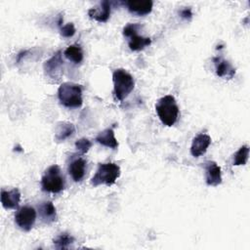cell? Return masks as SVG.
Segmentation results:
<instances>
[{"mask_svg": "<svg viewBox=\"0 0 250 250\" xmlns=\"http://www.w3.org/2000/svg\"><path fill=\"white\" fill-rule=\"evenodd\" d=\"M38 213L42 222L47 225L57 221V211L52 201H45L38 205Z\"/></svg>", "mask_w": 250, "mask_h": 250, "instance_id": "cell-16", "label": "cell"}, {"mask_svg": "<svg viewBox=\"0 0 250 250\" xmlns=\"http://www.w3.org/2000/svg\"><path fill=\"white\" fill-rule=\"evenodd\" d=\"M58 98L60 103L66 107H80L83 104L81 85L64 82L58 89Z\"/></svg>", "mask_w": 250, "mask_h": 250, "instance_id": "cell-2", "label": "cell"}, {"mask_svg": "<svg viewBox=\"0 0 250 250\" xmlns=\"http://www.w3.org/2000/svg\"><path fill=\"white\" fill-rule=\"evenodd\" d=\"M88 16L99 21V22H105L109 19L110 16V3L107 0H104L100 2L97 6L90 8L88 10Z\"/></svg>", "mask_w": 250, "mask_h": 250, "instance_id": "cell-10", "label": "cell"}, {"mask_svg": "<svg viewBox=\"0 0 250 250\" xmlns=\"http://www.w3.org/2000/svg\"><path fill=\"white\" fill-rule=\"evenodd\" d=\"M128 11L137 16H145L151 12L153 2L151 0H129L124 2Z\"/></svg>", "mask_w": 250, "mask_h": 250, "instance_id": "cell-11", "label": "cell"}, {"mask_svg": "<svg viewBox=\"0 0 250 250\" xmlns=\"http://www.w3.org/2000/svg\"><path fill=\"white\" fill-rule=\"evenodd\" d=\"M141 27L142 25L139 23H128L123 28V35L129 38L128 45L131 51H141L151 43L149 37H144L138 34V30Z\"/></svg>", "mask_w": 250, "mask_h": 250, "instance_id": "cell-6", "label": "cell"}, {"mask_svg": "<svg viewBox=\"0 0 250 250\" xmlns=\"http://www.w3.org/2000/svg\"><path fill=\"white\" fill-rule=\"evenodd\" d=\"M205 182L208 186L217 187L222 183V173L220 166L215 161H206L204 163Z\"/></svg>", "mask_w": 250, "mask_h": 250, "instance_id": "cell-9", "label": "cell"}, {"mask_svg": "<svg viewBox=\"0 0 250 250\" xmlns=\"http://www.w3.org/2000/svg\"><path fill=\"white\" fill-rule=\"evenodd\" d=\"M213 62L215 64V71L217 76L226 79H231L234 76L235 68L222 57H214Z\"/></svg>", "mask_w": 250, "mask_h": 250, "instance_id": "cell-13", "label": "cell"}, {"mask_svg": "<svg viewBox=\"0 0 250 250\" xmlns=\"http://www.w3.org/2000/svg\"><path fill=\"white\" fill-rule=\"evenodd\" d=\"M74 132H75V127L72 123L66 122V121L59 122L55 131V141L58 143L63 142L64 140L72 136Z\"/></svg>", "mask_w": 250, "mask_h": 250, "instance_id": "cell-17", "label": "cell"}, {"mask_svg": "<svg viewBox=\"0 0 250 250\" xmlns=\"http://www.w3.org/2000/svg\"><path fill=\"white\" fill-rule=\"evenodd\" d=\"M179 14H180L181 18H183V19H185V20H190L191 17H192V12H191V9H190V8L182 9Z\"/></svg>", "mask_w": 250, "mask_h": 250, "instance_id": "cell-24", "label": "cell"}, {"mask_svg": "<svg viewBox=\"0 0 250 250\" xmlns=\"http://www.w3.org/2000/svg\"><path fill=\"white\" fill-rule=\"evenodd\" d=\"M211 144V138L207 134H198L192 139L191 146H190V153L194 157H199L203 155L208 146Z\"/></svg>", "mask_w": 250, "mask_h": 250, "instance_id": "cell-12", "label": "cell"}, {"mask_svg": "<svg viewBox=\"0 0 250 250\" xmlns=\"http://www.w3.org/2000/svg\"><path fill=\"white\" fill-rule=\"evenodd\" d=\"M74 242V237L67 232H62L53 239V243L57 249H67Z\"/></svg>", "mask_w": 250, "mask_h": 250, "instance_id": "cell-20", "label": "cell"}, {"mask_svg": "<svg viewBox=\"0 0 250 250\" xmlns=\"http://www.w3.org/2000/svg\"><path fill=\"white\" fill-rule=\"evenodd\" d=\"M85 168L86 160L83 157L79 156L70 161L67 167V171L74 182H80L85 175Z\"/></svg>", "mask_w": 250, "mask_h": 250, "instance_id": "cell-15", "label": "cell"}, {"mask_svg": "<svg viewBox=\"0 0 250 250\" xmlns=\"http://www.w3.org/2000/svg\"><path fill=\"white\" fill-rule=\"evenodd\" d=\"M120 176V167L115 163H100L98 169L91 179V185L98 187L100 185H105L107 187L115 184L116 180Z\"/></svg>", "mask_w": 250, "mask_h": 250, "instance_id": "cell-5", "label": "cell"}, {"mask_svg": "<svg viewBox=\"0 0 250 250\" xmlns=\"http://www.w3.org/2000/svg\"><path fill=\"white\" fill-rule=\"evenodd\" d=\"M112 81L114 97L120 102L133 91L135 86L133 76L124 68H117L113 71Z\"/></svg>", "mask_w": 250, "mask_h": 250, "instance_id": "cell-3", "label": "cell"}, {"mask_svg": "<svg viewBox=\"0 0 250 250\" xmlns=\"http://www.w3.org/2000/svg\"><path fill=\"white\" fill-rule=\"evenodd\" d=\"M65 180L58 165L54 164L48 167L41 178V188L43 191L59 193L63 190Z\"/></svg>", "mask_w": 250, "mask_h": 250, "instance_id": "cell-4", "label": "cell"}, {"mask_svg": "<svg viewBox=\"0 0 250 250\" xmlns=\"http://www.w3.org/2000/svg\"><path fill=\"white\" fill-rule=\"evenodd\" d=\"M60 31H61V35L64 38H69L71 36H73L75 34V27L74 24L72 22L66 23L64 25H62L60 27Z\"/></svg>", "mask_w": 250, "mask_h": 250, "instance_id": "cell-23", "label": "cell"}, {"mask_svg": "<svg viewBox=\"0 0 250 250\" xmlns=\"http://www.w3.org/2000/svg\"><path fill=\"white\" fill-rule=\"evenodd\" d=\"M21 201V192L19 188H15L10 190H1V203L5 209L18 208Z\"/></svg>", "mask_w": 250, "mask_h": 250, "instance_id": "cell-14", "label": "cell"}, {"mask_svg": "<svg viewBox=\"0 0 250 250\" xmlns=\"http://www.w3.org/2000/svg\"><path fill=\"white\" fill-rule=\"evenodd\" d=\"M155 110L160 121L168 127L173 126L179 117V106L172 95L160 98L155 104Z\"/></svg>", "mask_w": 250, "mask_h": 250, "instance_id": "cell-1", "label": "cell"}, {"mask_svg": "<svg viewBox=\"0 0 250 250\" xmlns=\"http://www.w3.org/2000/svg\"><path fill=\"white\" fill-rule=\"evenodd\" d=\"M36 220V211L31 206H22L18 209L15 214V222L17 226L24 230L29 231L34 226Z\"/></svg>", "mask_w": 250, "mask_h": 250, "instance_id": "cell-7", "label": "cell"}, {"mask_svg": "<svg viewBox=\"0 0 250 250\" xmlns=\"http://www.w3.org/2000/svg\"><path fill=\"white\" fill-rule=\"evenodd\" d=\"M63 61L62 58V52L57 51L49 60L44 62V72L51 79L59 80L62 72Z\"/></svg>", "mask_w": 250, "mask_h": 250, "instance_id": "cell-8", "label": "cell"}, {"mask_svg": "<svg viewBox=\"0 0 250 250\" xmlns=\"http://www.w3.org/2000/svg\"><path fill=\"white\" fill-rule=\"evenodd\" d=\"M92 143L86 138L79 139L75 142V148L80 152V154H85L91 148Z\"/></svg>", "mask_w": 250, "mask_h": 250, "instance_id": "cell-22", "label": "cell"}, {"mask_svg": "<svg viewBox=\"0 0 250 250\" xmlns=\"http://www.w3.org/2000/svg\"><path fill=\"white\" fill-rule=\"evenodd\" d=\"M249 156V146L247 145L242 146L233 155V161L232 165L239 166V165H245L247 163Z\"/></svg>", "mask_w": 250, "mask_h": 250, "instance_id": "cell-21", "label": "cell"}, {"mask_svg": "<svg viewBox=\"0 0 250 250\" xmlns=\"http://www.w3.org/2000/svg\"><path fill=\"white\" fill-rule=\"evenodd\" d=\"M96 142L101 144L102 146H104L110 148H116L118 146V143L114 136L112 127L106 128L105 130L100 132L96 137Z\"/></svg>", "mask_w": 250, "mask_h": 250, "instance_id": "cell-18", "label": "cell"}, {"mask_svg": "<svg viewBox=\"0 0 250 250\" xmlns=\"http://www.w3.org/2000/svg\"><path fill=\"white\" fill-rule=\"evenodd\" d=\"M63 55L67 60L71 61L72 62H74L76 64L80 63L83 61V57H84L81 47L79 45H76V44L68 46L64 50Z\"/></svg>", "mask_w": 250, "mask_h": 250, "instance_id": "cell-19", "label": "cell"}, {"mask_svg": "<svg viewBox=\"0 0 250 250\" xmlns=\"http://www.w3.org/2000/svg\"><path fill=\"white\" fill-rule=\"evenodd\" d=\"M28 50H23V51H21L18 55H17V63H19L21 61V59L26 55V54H28Z\"/></svg>", "mask_w": 250, "mask_h": 250, "instance_id": "cell-25", "label": "cell"}]
</instances>
